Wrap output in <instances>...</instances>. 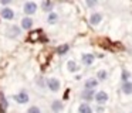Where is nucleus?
Returning <instances> with one entry per match:
<instances>
[{"instance_id":"1","label":"nucleus","mask_w":132,"mask_h":113,"mask_svg":"<svg viewBox=\"0 0 132 113\" xmlns=\"http://www.w3.org/2000/svg\"><path fill=\"white\" fill-rule=\"evenodd\" d=\"M12 100H14L17 105H27L30 102V95L26 89H21L12 96Z\"/></svg>"},{"instance_id":"2","label":"nucleus","mask_w":132,"mask_h":113,"mask_svg":"<svg viewBox=\"0 0 132 113\" xmlns=\"http://www.w3.org/2000/svg\"><path fill=\"white\" fill-rule=\"evenodd\" d=\"M21 34V28L20 25H16V24H9L6 28H4V35L10 40H14L17 38L19 35Z\"/></svg>"},{"instance_id":"3","label":"nucleus","mask_w":132,"mask_h":113,"mask_svg":"<svg viewBox=\"0 0 132 113\" xmlns=\"http://www.w3.org/2000/svg\"><path fill=\"white\" fill-rule=\"evenodd\" d=\"M46 88L50 92H58L61 89V81L55 76H50L46 79Z\"/></svg>"},{"instance_id":"4","label":"nucleus","mask_w":132,"mask_h":113,"mask_svg":"<svg viewBox=\"0 0 132 113\" xmlns=\"http://www.w3.org/2000/svg\"><path fill=\"white\" fill-rule=\"evenodd\" d=\"M38 10V4L36 2H24L23 3V13L27 17H33Z\"/></svg>"},{"instance_id":"5","label":"nucleus","mask_w":132,"mask_h":113,"mask_svg":"<svg viewBox=\"0 0 132 113\" xmlns=\"http://www.w3.org/2000/svg\"><path fill=\"white\" fill-rule=\"evenodd\" d=\"M0 17L7 20V21H12V20H14L16 13L12 7H2L0 8Z\"/></svg>"},{"instance_id":"6","label":"nucleus","mask_w":132,"mask_h":113,"mask_svg":"<svg viewBox=\"0 0 132 113\" xmlns=\"http://www.w3.org/2000/svg\"><path fill=\"white\" fill-rule=\"evenodd\" d=\"M95 96V89H82L80 93V98L84 100V103H89L91 100H94Z\"/></svg>"},{"instance_id":"7","label":"nucleus","mask_w":132,"mask_h":113,"mask_svg":"<svg viewBox=\"0 0 132 113\" xmlns=\"http://www.w3.org/2000/svg\"><path fill=\"white\" fill-rule=\"evenodd\" d=\"M94 100L97 102L100 106H104V105L108 102V93H106L105 90H98V92H95Z\"/></svg>"},{"instance_id":"8","label":"nucleus","mask_w":132,"mask_h":113,"mask_svg":"<svg viewBox=\"0 0 132 113\" xmlns=\"http://www.w3.org/2000/svg\"><path fill=\"white\" fill-rule=\"evenodd\" d=\"M40 7H41V11H43V13L50 14V13H53V11H54L55 3L51 2V0H44V2L40 3Z\"/></svg>"},{"instance_id":"9","label":"nucleus","mask_w":132,"mask_h":113,"mask_svg":"<svg viewBox=\"0 0 132 113\" xmlns=\"http://www.w3.org/2000/svg\"><path fill=\"white\" fill-rule=\"evenodd\" d=\"M33 25H34V20H33V17H21L20 20V28L21 30H30V28H33Z\"/></svg>"},{"instance_id":"10","label":"nucleus","mask_w":132,"mask_h":113,"mask_svg":"<svg viewBox=\"0 0 132 113\" xmlns=\"http://www.w3.org/2000/svg\"><path fill=\"white\" fill-rule=\"evenodd\" d=\"M50 109H51L53 113H61L64 110L63 100H60V99H54V100L51 102V105H50Z\"/></svg>"},{"instance_id":"11","label":"nucleus","mask_w":132,"mask_h":113,"mask_svg":"<svg viewBox=\"0 0 132 113\" xmlns=\"http://www.w3.org/2000/svg\"><path fill=\"white\" fill-rule=\"evenodd\" d=\"M94 61H95V55H94V54L85 52V54L81 55V62H82L85 67H91V65L94 64Z\"/></svg>"},{"instance_id":"12","label":"nucleus","mask_w":132,"mask_h":113,"mask_svg":"<svg viewBox=\"0 0 132 113\" xmlns=\"http://www.w3.org/2000/svg\"><path fill=\"white\" fill-rule=\"evenodd\" d=\"M102 18H104L102 13L95 11V13H92L91 16H89V24H91V25H98L101 21H102Z\"/></svg>"},{"instance_id":"13","label":"nucleus","mask_w":132,"mask_h":113,"mask_svg":"<svg viewBox=\"0 0 132 113\" xmlns=\"http://www.w3.org/2000/svg\"><path fill=\"white\" fill-rule=\"evenodd\" d=\"M46 21H47V24H50V25H54V24H57V23L60 21V16H58V13H55V11H53V13L47 14V18H46Z\"/></svg>"},{"instance_id":"14","label":"nucleus","mask_w":132,"mask_h":113,"mask_svg":"<svg viewBox=\"0 0 132 113\" xmlns=\"http://www.w3.org/2000/svg\"><path fill=\"white\" fill-rule=\"evenodd\" d=\"M65 68H67V71H68V72H71V73H75V72H78V71H80V67H78V64L74 61V59L67 61Z\"/></svg>"},{"instance_id":"15","label":"nucleus","mask_w":132,"mask_h":113,"mask_svg":"<svg viewBox=\"0 0 132 113\" xmlns=\"http://www.w3.org/2000/svg\"><path fill=\"white\" fill-rule=\"evenodd\" d=\"M100 82L97 81V78H88L85 82H84V89H95L98 86Z\"/></svg>"},{"instance_id":"16","label":"nucleus","mask_w":132,"mask_h":113,"mask_svg":"<svg viewBox=\"0 0 132 113\" xmlns=\"http://www.w3.org/2000/svg\"><path fill=\"white\" fill-rule=\"evenodd\" d=\"M121 92H122L123 95H126V96L132 95V82H131V81L123 82L122 86H121Z\"/></svg>"},{"instance_id":"17","label":"nucleus","mask_w":132,"mask_h":113,"mask_svg":"<svg viewBox=\"0 0 132 113\" xmlns=\"http://www.w3.org/2000/svg\"><path fill=\"white\" fill-rule=\"evenodd\" d=\"M78 113H94V109L89 103H81L78 106Z\"/></svg>"},{"instance_id":"18","label":"nucleus","mask_w":132,"mask_h":113,"mask_svg":"<svg viewBox=\"0 0 132 113\" xmlns=\"http://www.w3.org/2000/svg\"><path fill=\"white\" fill-rule=\"evenodd\" d=\"M95 78H97V81L98 82H104V81H106V78H108V71L106 69H100L97 72V76H95Z\"/></svg>"},{"instance_id":"19","label":"nucleus","mask_w":132,"mask_h":113,"mask_svg":"<svg viewBox=\"0 0 132 113\" xmlns=\"http://www.w3.org/2000/svg\"><path fill=\"white\" fill-rule=\"evenodd\" d=\"M68 51H70V45H68V44H63V45H60V47L57 48V54H58L60 56L65 55Z\"/></svg>"},{"instance_id":"20","label":"nucleus","mask_w":132,"mask_h":113,"mask_svg":"<svg viewBox=\"0 0 132 113\" xmlns=\"http://www.w3.org/2000/svg\"><path fill=\"white\" fill-rule=\"evenodd\" d=\"M26 113H43V110H41V107L37 106V105H31V106H29V109L26 110Z\"/></svg>"},{"instance_id":"21","label":"nucleus","mask_w":132,"mask_h":113,"mask_svg":"<svg viewBox=\"0 0 132 113\" xmlns=\"http://www.w3.org/2000/svg\"><path fill=\"white\" fill-rule=\"evenodd\" d=\"M121 79H122V83L123 82H128L129 79H131V72H129L128 69H122V72H121Z\"/></svg>"},{"instance_id":"22","label":"nucleus","mask_w":132,"mask_h":113,"mask_svg":"<svg viewBox=\"0 0 132 113\" xmlns=\"http://www.w3.org/2000/svg\"><path fill=\"white\" fill-rule=\"evenodd\" d=\"M0 103H2V107H3V109H7V100H6V98H4V95L2 92H0Z\"/></svg>"},{"instance_id":"23","label":"nucleus","mask_w":132,"mask_h":113,"mask_svg":"<svg viewBox=\"0 0 132 113\" xmlns=\"http://www.w3.org/2000/svg\"><path fill=\"white\" fill-rule=\"evenodd\" d=\"M12 4H13L12 0H0V6L2 7H10Z\"/></svg>"},{"instance_id":"24","label":"nucleus","mask_w":132,"mask_h":113,"mask_svg":"<svg viewBox=\"0 0 132 113\" xmlns=\"http://www.w3.org/2000/svg\"><path fill=\"white\" fill-rule=\"evenodd\" d=\"M85 6L88 8H94L98 6V2H92V0H89V2H85Z\"/></svg>"},{"instance_id":"25","label":"nucleus","mask_w":132,"mask_h":113,"mask_svg":"<svg viewBox=\"0 0 132 113\" xmlns=\"http://www.w3.org/2000/svg\"><path fill=\"white\" fill-rule=\"evenodd\" d=\"M104 110H105V107H104V106H100V105L95 107V112H97V113H104Z\"/></svg>"},{"instance_id":"26","label":"nucleus","mask_w":132,"mask_h":113,"mask_svg":"<svg viewBox=\"0 0 132 113\" xmlns=\"http://www.w3.org/2000/svg\"><path fill=\"white\" fill-rule=\"evenodd\" d=\"M129 113H132V110H131V112H129Z\"/></svg>"}]
</instances>
